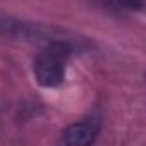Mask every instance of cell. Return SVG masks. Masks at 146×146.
I'll list each match as a JSON object with an SVG mask.
<instances>
[{"label":"cell","instance_id":"obj_1","mask_svg":"<svg viewBox=\"0 0 146 146\" xmlns=\"http://www.w3.org/2000/svg\"><path fill=\"white\" fill-rule=\"evenodd\" d=\"M72 55L70 40H55L45 43V46L35 55L31 70L35 81L46 90L57 88L65 81L67 64Z\"/></svg>","mask_w":146,"mask_h":146},{"label":"cell","instance_id":"obj_3","mask_svg":"<svg viewBox=\"0 0 146 146\" xmlns=\"http://www.w3.org/2000/svg\"><path fill=\"white\" fill-rule=\"evenodd\" d=\"M108 2L125 12H141L144 9V0H108Z\"/></svg>","mask_w":146,"mask_h":146},{"label":"cell","instance_id":"obj_2","mask_svg":"<svg viewBox=\"0 0 146 146\" xmlns=\"http://www.w3.org/2000/svg\"><path fill=\"white\" fill-rule=\"evenodd\" d=\"M102 131V119L98 115H86L78 122L69 124L62 134L58 143L65 146H84L91 144Z\"/></svg>","mask_w":146,"mask_h":146}]
</instances>
